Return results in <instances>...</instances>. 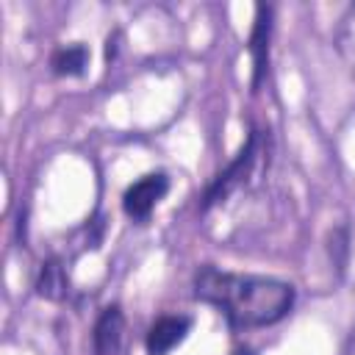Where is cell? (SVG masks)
I'll list each match as a JSON object with an SVG mask.
<instances>
[{
	"label": "cell",
	"mask_w": 355,
	"mask_h": 355,
	"mask_svg": "<svg viewBox=\"0 0 355 355\" xmlns=\"http://www.w3.org/2000/svg\"><path fill=\"white\" fill-rule=\"evenodd\" d=\"M122 338H125V313L119 305H105L92 330L94 355H116L122 349Z\"/></svg>",
	"instance_id": "5b68a950"
},
{
	"label": "cell",
	"mask_w": 355,
	"mask_h": 355,
	"mask_svg": "<svg viewBox=\"0 0 355 355\" xmlns=\"http://www.w3.org/2000/svg\"><path fill=\"white\" fill-rule=\"evenodd\" d=\"M194 300L214 305L230 327H266L288 316L297 291L291 283L263 275H239L216 266H200L194 275Z\"/></svg>",
	"instance_id": "6da1fadb"
},
{
	"label": "cell",
	"mask_w": 355,
	"mask_h": 355,
	"mask_svg": "<svg viewBox=\"0 0 355 355\" xmlns=\"http://www.w3.org/2000/svg\"><path fill=\"white\" fill-rule=\"evenodd\" d=\"M89 67V47L86 44H67L50 55V69L58 78H80Z\"/></svg>",
	"instance_id": "ba28073f"
},
{
	"label": "cell",
	"mask_w": 355,
	"mask_h": 355,
	"mask_svg": "<svg viewBox=\"0 0 355 355\" xmlns=\"http://www.w3.org/2000/svg\"><path fill=\"white\" fill-rule=\"evenodd\" d=\"M272 17L275 8L272 6H255V19H252V31L247 39V53L252 61V78H250V92L258 94L266 75H269V47H272Z\"/></svg>",
	"instance_id": "3957f363"
},
{
	"label": "cell",
	"mask_w": 355,
	"mask_h": 355,
	"mask_svg": "<svg viewBox=\"0 0 355 355\" xmlns=\"http://www.w3.org/2000/svg\"><path fill=\"white\" fill-rule=\"evenodd\" d=\"M230 355H255V349H252V347H239V349H233Z\"/></svg>",
	"instance_id": "8fae6325"
},
{
	"label": "cell",
	"mask_w": 355,
	"mask_h": 355,
	"mask_svg": "<svg viewBox=\"0 0 355 355\" xmlns=\"http://www.w3.org/2000/svg\"><path fill=\"white\" fill-rule=\"evenodd\" d=\"M189 327H191L189 316H161V319H155L147 330V338H144L147 355H169L189 336Z\"/></svg>",
	"instance_id": "8992f818"
},
{
	"label": "cell",
	"mask_w": 355,
	"mask_h": 355,
	"mask_svg": "<svg viewBox=\"0 0 355 355\" xmlns=\"http://www.w3.org/2000/svg\"><path fill=\"white\" fill-rule=\"evenodd\" d=\"M258 150H261V130H250L247 141L241 144V150L233 155V161L208 183L205 194H202V202H200V211H211L214 205L225 202L236 189H241L247 183V178L252 175V166H255V158H258Z\"/></svg>",
	"instance_id": "7a4b0ae2"
},
{
	"label": "cell",
	"mask_w": 355,
	"mask_h": 355,
	"mask_svg": "<svg viewBox=\"0 0 355 355\" xmlns=\"http://www.w3.org/2000/svg\"><path fill=\"white\" fill-rule=\"evenodd\" d=\"M116 39H119V33L108 36V42H105V58H108V61H111V58L116 55Z\"/></svg>",
	"instance_id": "30bf717a"
},
{
	"label": "cell",
	"mask_w": 355,
	"mask_h": 355,
	"mask_svg": "<svg viewBox=\"0 0 355 355\" xmlns=\"http://www.w3.org/2000/svg\"><path fill=\"white\" fill-rule=\"evenodd\" d=\"M352 344H355V330H352Z\"/></svg>",
	"instance_id": "7c38bea8"
},
{
	"label": "cell",
	"mask_w": 355,
	"mask_h": 355,
	"mask_svg": "<svg viewBox=\"0 0 355 355\" xmlns=\"http://www.w3.org/2000/svg\"><path fill=\"white\" fill-rule=\"evenodd\" d=\"M36 294L42 300H50V302H61L69 294V280H67L64 263L58 258L42 261L39 275H36Z\"/></svg>",
	"instance_id": "52a82bcc"
},
{
	"label": "cell",
	"mask_w": 355,
	"mask_h": 355,
	"mask_svg": "<svg viewBox=\"0 0 355 355\" xmlns=\"http://www.w3.org/2000/svg\"><path fill=\"white\" fill-rule=\"evenodd\" d=\"M327 250H330V258H333L336 269L341 272V269L347 266V252H349L347 227H336V230H330V244H327Z\"/></svg>",
	"instance_id": "9c48e42d"
},
{
	"label": "cell",
	"mask_w": 355,
	"mask_h": 355,
	"mask_svg": "<svg viewBox=\"0 0 355 355\" xmlns=\"http://www.w3.org/2000/svg\"><path fill=\"white\" fill-rule=\"evenodd\" d=\"M166 191H169V178L164 172L141 175L139 180H133L125 189V194H122V211L133 222H147L150 214L155 211V205L166 197Z\"/></svg>",
	"instance_id": "277c9868"
}]
</instances>
